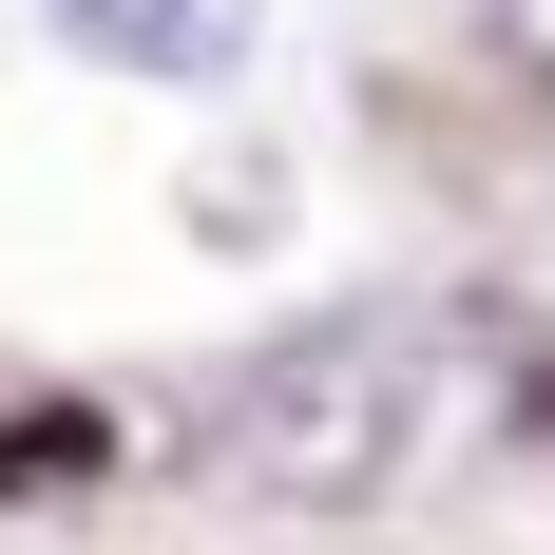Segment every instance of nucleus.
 Segmentation results:
<instances>
[{
	"instance_id": "obj_2",
	"label": "nucleus",
	"mask_w": 555,
	"mask_h": 555,
	"mask_svg": "<svg viewBox=\"0 0 555 555\" xmlns=\"http://www.w3.org/2000/svg\"><path fill=\"white\" fill-rule=\"evenodd\" d=\"M39 20L96 77H249V39H269V0H39Z\"/></svg>"
},
{
	"instance_id": "obj_3",
	"label": "nucleus",
	"mask_w": 555,
	"mask_h": 555,
	"mask_svg": "<svg viewBox=\"0 0 555 555\" xmlns=\"http://www.w3.org/2000/svg\"><path fill=\"white\" fill-rule=\"evenodd\" d=\"M115 460V422L96 402H0V499H39V479H96Z\"/></svg>"
},
{
	"instance_id": "obj_4",
	"label": "nucleus",
	"mask_w": 555,
	"mask_h": 555,
	"mask_svg": "<svg viewBox=\"0 0 555 555\" xmlns=\"http://www.w3.org/2000/svg\"><path fill=\"white\" fill-rule=\"evenodd\" d=\"M499 39H517V57H537V77H555V0H499Z\"/></svg>"
},
{
	"instance_id": "obj_5",
	"label": "nucleus",
	"mask_w": 555,
	"mask_h": 555,
	"mask_svg": "<svg viewBox=\"0 0 555 555\" xmlns=\"http://www.w3.org/2000/svg\"><path fill=\"white\" fill-rule=\"evenodd\" d=\"M517 422H537V441H555V345H537V364H517Z\"/></svg>"
},
{
	"instance_id": "obj_1",
	"label": "nucleus",
	"mask_w": 555,
	"mask_h": 555,
	"mask_svg": "<svg viewBox=\"0 0 555 555\" xmlns=\"http://www.w3.org/2000/svg\"><path fill=\"white\" fill-rule=\"evenodd\" d=\"M441 384H460V307H422V287L402 307H307V326H269L230 364L211 460L249 499H287V517H364L402 460L441 441Z\"/></svg>"
}]
</instances>
